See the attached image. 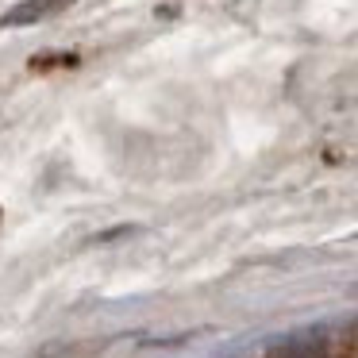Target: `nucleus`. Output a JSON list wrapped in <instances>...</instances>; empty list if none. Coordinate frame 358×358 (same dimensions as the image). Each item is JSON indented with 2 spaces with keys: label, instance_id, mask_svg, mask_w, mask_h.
I'll list each match as a JSON object with an SVG mask.
<instances>
[{
  "label": "nucleus",
  "instance_id": "1",
  "mask_svg": "<svg viewBox=\"0 0 358 358\" xmlns=\"http://www.w3.org/2000/svg\"><path fill=\"white\" fill-rule=\"evenodd\" d=\"M66 0H24V4H16V8H8L4 16H0V27H24V24H39V20H47L55 8H62Z\"/></svg>",
  "mask_w": 358,
  "mask_h": 358
},
{
  "label": "nucleus",
  "instance_id": "2",
  "mask_svg": "<svg viewBox=\"0 0 358 358\" xmlns=\"http://www.w3.org/2000/svg\"><path fill=\"white\" fill-rule=\"evenodd\" d=\"M273 358H324V339L320 335H293L273 350Z\"/></svg>",
  "mask_w": 358,
  "mask_h": 358
}]
</instances>
